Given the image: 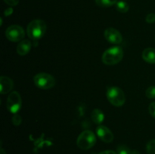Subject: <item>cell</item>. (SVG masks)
<instances>
[{"label": "cell", "instance_id": "obj_1", "mask_svg": "<svg viewBox=\"0 0 155 154\" xmlns=\"http://www.w3.org/2000/svg\"><path fill=\"white\" fill-rule=\"evenodd\" d=\"M47 30L46 24L42 20H33L27 26V33L32 40L37 41L43 37Z\"/></svg>", "mask_w": 155, "mask_h": 154}, {"label": "cell", "instance_id": "obj_2", "mask_svg": "<svg viewBox=\"0 0 155 154\" xmlns=\"http://www.w3.org/2000/svg\"><path fill=\"white\" fill-rule=\"evenodd\" d=\"M124 57V50L120 46H114L106 50L102 54L101 60L105 65H115L120 63Z\"/></svg>", "mask_w": 155, "mask_h": 154}, {"label": "cell", "instance_id": "obj_3", "mask_svg": "<svg viewBox=\"0 0 155 154\" xmlns=\"http://www.w3.org/2000/svg\"><path fill=\"white\" fill-rule=\"evenodd\" d=\"M96 143L95 134L89 130H85L80 135L77 140V144L79 148L84 150H87L92 148Z\"/></svg>", "mask_w": 155, "mask_h": 154}, {"label": "cell", "instance_id": "obj_4", "mask_svg": "<svg viewBox=\"0 0 155 154\" xmlns=\"http://www.w3.org/2000/svg\"><path fill=\"white\" fill-rule=\"evenodd\" d=\"M36 87L43 90L51 89L55 85V79L51 75L45 72H39L33 78Z\"/></svg>", "mask_w": 155, "mask_h": 154}, {"label": "cell", "instance_id": "obj_5", "mask_svg": "<svg viewBox=\"0 0 155 154\" xmlns=\"http://www.w3.org/2000/svg\"><path fill=\"white\" fill-rule=\"evenodd\" d=\"M107 98L109 102L115 107H121L125 104L126 96L121 88L110 87L107 91Z\"/></svg>", "mask_w": 155, "mask_h": 154}, {"label": "cell", "instance_id": "obj_6", "mask_svg": "<svg viewBox=\"0 0 155 154\" xmlns=\"http://www.w3.org/2000/svg\"><path fill=\"white\" fill-rule=\"evenodd\" d=\"M7 109L10 113L17 114L22 107V99L18 91L11 92L6 101Z\"/></svg>", "mask_w": 155, "mask_h": 154}, {"label": "cell", "instance_id": "obj_7", "mask_svg": "<svg viewBox=\"0 0 155 154\" xmlns=\"http://www.w3.org/2000/svg\"><path fill=\"white\" fill-rule=\"evenodd\" d=\"M24 36H25V33L23 27L16 24L10 26L5 30L6 38L11 42H21L24 38Z\"/></svg>", "mask_w": 155, "mask_h": 154}, {"label": "cell", "instance_id": "obj_8", "mask_svg": "<svg viewBox=\"0 0 155 154\" xmlns=\"http://www.w3.org/2000/svg\"><path fill=\"white\" fill-rule=\"evenodd\" d=\"M96 134L98 138L104 143H110L114 140V134L108 128L102 125H98L96 128Z\"/></svg>", "mask_w": 155, "mask_h": 154}, {"label": "cell", "instance_id": "obj_9", "mask_svg": "<svg viewBox=\"0 0 155 154\" xmlns=\"http://www.w3.org/2000/svg\"><path fill=\"white\" fill-rule=\"evenodd\" d=\"M104 37L107 42L112 44H120L122 42L123 37L121 33L113 27H109L104 31Z\"/></svg>", "mask_w": 155, "mask_h": 154}, {"label": "cell", "instance_id": "obj_10", "mask_svg": "<svg viewBox=\"0 0 155 154\" xmlns=\"http://www.w3.org/2000/svg\"><path fill=\"white\" fill-rule=\"evenodd\" d=\"M0 86H1V88H0V93L2 95H5V94H8V92H10L12 91V89L13 88L14 83L13 81L11 78L8 76H2L0 77Z\"/></svg>", "mask_w": 155, "mask_h": 154}, {"label": "cell", "instance_id": "obj_11", "mask_svg": "<svg viewBox=\"0 0 155 154\" xmlns=\"http://www.w3.org/2000/svg\"><path fill=\"white\" fill-rule=\"evenodd\" d=\"M31 49V42L28 39L21 41L17 47V53L21 56H24L29 53Z\"/></svg>", "mask_w": 155, "mask_h": 154}, {"label": "cell", "instance_id": "obj_12", "mask_svg": "<svg viewBox=\"0 0 155 154\" xmlns=\"http://www.w3.org/2000/svg\"><path fill=\"white\" fill-rule=\"evenodd\" d=\"M142 58L145 61L149 63H155V49L147 48L142 52Z\"/></svg>", "mask_w": 155, "mask_h": 154}, {"label": "cell", "instance_id": "obj_13", "mask_svg": "<svg viewBox=\"0 0 155 154\" xmlns=\"http://www.w3.org/2000/svg\"><path fill=\"white\" fill-rule=\"evenodd\" d=\"M91 119L93 121L94 123L97 125H101L104 119V113L99 109H95L91 113Z\"/></svg>", "mask_w": 155, "mask_h": 154}, {"label": "cell", "instance_id": "obj_14", "mask_svg": "<svg viewBox=\"0 0 155 154\" xmlns=\"http://www.w3.org/2000/svg\"><path fill=\"white\" fill-rule=\"evenodd\" d=\"M117 154H140L136 149H131L125 145H120L117 147Z\"/></svg>", "mask_w": 155, "mask_h": 154}, {"label": "cell", "instance_id": "obj_15", "mask_svg": "<svg viewBox=\"0 0 155 154\" xmlns=\"http://www.w3.org/2000/svg\"><path fill=\"white\" fill-rule=\"evenodd\" d=\"M95 3L101 8H108L116 5L117 0H95Z\"/></svg>", "mask_w": 155, "mask_h": 154}, {"label": "cell", "instance_id": "obj_16", "mask_svg": "<svg viewBox=\"0 0 155 154\" xmlns=\"http://www.w3.org/2000/svg\"><path fill=\"white\" fill-rule=\"evenodd\" d=\"M116 9L121 13H127L130 9V7L126 2L119 1L116 3Z\"/></svg>", "mask_w": 155, "mask_h": 154}, {"label": "cell", "instance_id": "obj_17", "mask_svg": "<svg viewBox=\"0 0 155 154\" xmlns=\"http://www.w3.org/2000/svg\"><path fill=\"white\" fill-rule=\"evenodd\" d=\"M146 149L148 154H155V139L150 140L147 143Z\"/></svg>", "mask_w": 155, "mask_h": 154}, {"label": "cell", "instance_id": "obj_18", "mask_svg": "<svg viewBox=\"0 0 155 154\" xmlns=\"http://www.w3.org/2000/svg\"><path fill=\"white\" fill-rule=\"evenodd\" d=\"M145 95L150 99L155 98V86H151L145 91Z\"/></svg>", "mask_w": 155, "mask_h": 154}, {"label": "cell", "instance_id": "obj_19", "mask_svg": "<svg viewBox=\"0 0 155 154\" xmlns=\"http://www.w3.org/2000/svg\"><path fill=\"white\" fill-rule=\"evenodd\" d=\"M12 121L14 125H15V126H19L21 124V122H22V119H21V116L20 115L14 114Z\"/></svg>", "mask_w": 155, "mask_h": 154}, {"label": "cell", "instance_id": "obj_20", "mask_svg": "<svg viewBox=\"0 0 155 154\" xmlns=\"http://www.w3.org/2000/svg\"><path fill=\"white\" fill-rule=\"evenodd\" d=\"M145 21H146V22L148 23V24H154L155 22V14H148L147 15L146 18H145Z\"/></svg>", "mask_w": 155, "mask_h": 154}, {"label": "cell", "instance_id": "obj_21", "mask_svg": "<svg viewBox=\"0 0 155 154\" xmlns=\"http://www.w3.org/2000/svg\"><path fill=\"white\" fill-rule=\"evenodd\" d=\"M148 110H149V113L151 114V116L155 118V102H152L150 104Z\"/></svg>", "mask_w": 155, "mask_h": 154}, {"label": "cell", "instance_id": "obj_22", "mask_svg": "<svg viewBox=\"0 0 155 154\" xmlns=\"http://www.w3.org/2000/svg\"><path fill=\"white\" fill-rule=\"evenodd\" d=\"M4 2L10 6H16L19 3V0H4Z\"/></svg>", "mask_w": 155, "mask_h": 154}, {"label": "cell", "instance_id": "obj_23", "mask_svg": "<svg viewBox=\"0 0 155 154\" xmlns=\"http://www.w3.org/2000/svg\"><path fill=\"white\" fill-rule=\"evenodd\" d=\"M12 13H13V8H7L5 10L4 15L6 17L10 16Z\"/></svg>", "mask_w": 155, "mask_h": 154}, {"label": "cell", "instance_id": "obj_24", "mask_svg": "<svg viewBox=\"0 0 155 154\" xmlns=\"http://www.w3.org/2000/svg\"><path fill=\"white\" fill-rule=\"evenodd\" d=\"M98 154H117V153L113 150H104V151H102V152H99Z\"/></svg>", "mask_w": 155, "mask_h": 154}, {"label": "cell", "instance_id": "obj_25", "mask_svg": "<svg viewBox=\"0 0 155 154\" xmlns=\"http://www.w3.org/2000/svg\"><path fill=\"white\" fill-rule=\"evenodd\" d=\"M0 154H6L5 151L2 148H1V149H0Z\"/></svg>", "mask_w": 155, "mask_h": 154}]
</instances>
